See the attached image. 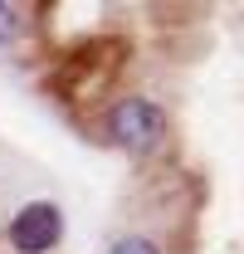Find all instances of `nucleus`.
<instances>
[{
	"mask_svg": "<svg viewBox=\"0 0 244 254\" xmlns=\"http://www.w3.org/2000/svg\"><path fill=\"white\" fill-rule=\"evenodd\" d=\"M98 142L132 161H152L171 147V113L152 93H122L98 118Z\"/></svg>",
	"mask_w": 244,
	"mask_h": 254,
	"instance_id": "nucleus-1",
	"label": "nucleus"
},
{
	"mask_svg": "<svg viewBox=\"0 0 244 254\" xmlns=\"http://www.w3.org/2000/svg\"><path fill=\"white\" fill-rule=\"evenodd\" d=\"M63 230H68L63 205L49 195H34L25 205H15V215L5 220V245L15 254H54L63 245Z\"/></svg>",
	"mask_w": 244,
	"mask_h": 254,
	"instance_id": "nucleus-2",
	"label": "nucleus"
},
{
	"mask_svg": "<svg viewBox=\"0 0 244 254\" xmlns=\"http://www.w3.org/2000/svg\"><path fill=\"white\" fill-rule=\"evenodd\" d=\"M30 10L25 5H10V0H0V49H20L25 44V34H30Z\"/></svg>",
	"mask_w": 244,
	"mask_h": 254,
	"instance_id": "nucleus-3",
	"label": "nucleus"
},
{
	"mask_svg": "<svg viewBox=\"0 0 244 254\" xmlns=\"http://www.w3.org/2000/svg\"><path fill=\"white\" fill-rule=\"evenodd\" d=\"M103 254H166V245H161L156 235H142V230H122V235L108 240Z\"/></svg>",
	"mask_w": 244,
	"mask_h": 254,
	"instance_id": "nucleus-4",
	"label": "nucleus"
}]
</instances>
